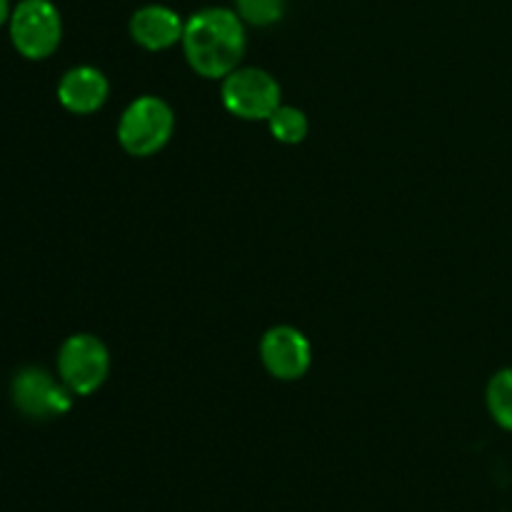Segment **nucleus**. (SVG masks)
I'll return each mask as SVG.
<instances>
[{
	"label": "nucleus",
	"instance_id": "nucleus-1",
	"mask_svg": "<svg viewBox=\"0 0 512 512\" xmlns=\"http://www.w3.org/2000/svg\"><path fill=\"white\" fill-rule=\"evenodd\" d=\"M180 43L195 73L223 80L245 55V23L230 8H203L185 20Z\"/></svg>",
	"mask_w": 512,
	"mask_h": 512
},
{
	"label": "nucleus",
	"instance_id": "nucleus-2",
	"mask_svg": "<svg viewBox=\"0 0 512 512\" xmlns=\"http://www.w3.org/2000/svg\"><path fill=\"white\" fill-rule=\"evenodd\" d=\"M175 130V115L165 100L143 95L123 110L118 123V140L125 153L148 158L168 145Z\"/></svg>",
	"mask_w": 512,
	"mask_h": 512
},
{
	"label": "nucleus",
	"instance_id": "nucleus-3",
	"mask_svg": "<svg viewBox=\"0 0 512 512\" xmlns=\"http://www.w3.org/2000/svg\"><path fill=\"white\" fill-rule=\"evenodd\" d=\"M13 48L28 60H45L63 40V18L50 0H20L8 20Z\"/></svg>",
	"mask_w": 512,
	"mask_h": 512
},
{
	"label": "nucleus",
	"instance_id": "nucleus-4",
	"mask_svg": "<svg viewBox=\"0 0 512 512\" xmlns=\"http://www.w3.org/2000/svg\"><path fill=\"white\" fill-rule=\"evenodd\" d=\"M110 373V355L95 335H70L58 353V375L73 395H90L105 383Z\"/></svg>",
	"mask_w": 512,
	"mask_h": 512
},
{
	"label": "nucleus",
	"instance_id": "nucleus-5",
	"mask_svg": "<svg viewBox=\"0 0 512 512\" xmlns=\"http://www.w3.org/2000/svg\"><path fill=\"white\" fill-rule=\"evenodd\" d=\"M10 400L15 410L30 420H53L73 408V393L68 385L35 365L15 373L10 383Z\"/></svg>",
	"mask_w": 512,
	"mask_h": 512
},
{
	"label": "nucleus",
	"instance_id": "nucleus-6",
	"mask_svg": "<svg viewBox=\"0 0 512 512\" xmlns=\"http://www.w3.org/2000/svg\"><path fill=\"white\" fill-rule=\"evenodd\" d=\"M223 105L243 120H268L280 108V85L260 68H235L223 78Z\"/></svg>",
	"mask_w": 512,
	"mask_h": 512
},
{
	"label": "nucleus",
	"instance_id": "nucleus-7",
	"mask_svg": "<svg viewBox=\"0 0 512 512\" xmlns=\"http://www.w3.org/2000/svg\"><path fill=\"white\" fill-rule=\"evenodd\" d=\"M260 358L273 378L298 380L310 370L313 348L298 328L278 325V328H270L260 340Z\"/></svg>",
	"mask_w": 512,
	"mask_h": 512
},
{
	"label": "nucleus",
	"instance_id": "nucleus-8",
	"mask_svg": "<svg viewBox=\"0 0 512 512\" xmlns=\"http://www.w3.org/2000/svg\"><path fill=\"white\" fill-rule=\"evenodd\" d=\"M185 20L168 5H143L130 18V35L145 50H168L183 40Z\"/></svg>",
	"mask_w": 512,
	"mask_h": 512
},
{
	"label": "nucleus",
	"instance_id": "nucleus-9",
	"mask_svg": "<svg viewBox=\"0 0 512 512\" xmlns=\"http://www.w3.org/2000/svg\"><path fill=\"white\" fill-rule=\"evenodd\" d=\"M108 78L93 65L70 68L58 83V100L65 110L75 115H90L108 100Z\"/></svg>",
	"mask_w": 512,
	"mask_h": 512
},
{
	"label": "nucleus",
	"instance_id": "nucleus-10",
	"mask_svg": "<svg viewBox=\"0 0 512 512\" xmlns=\"http://www.w3.org/2000/svg\"><path fill=\"white\" fill-rule=\"evenodd\" d=\"M485 403H488L495 423L512 433V368H505L493 375L488 390H485Z\"/></svg>",
	"mask_w": 512,
	"mask_h": 512
},
{
	"label": "nucleus",
	"instance_id": "nucleus-11",
	"mask_svg": "<svg viewBox=\"0 0 512 512\" xmlns=\"http://www.w3.org/2000/svg\"><path fill=\"white\" fill-rule=\"evenodd\" d=\"M268 125L273 138L285 145L303 143L305 135H308V118H305L303 110L293 108V105H280L268 118Z\"/></svg>",
	"mask_w": 512,
	"mask_h": 512
},
{
	"label": "nucleus",
	"instance_id": "nucleus-12",
	"mask_svg": "<svg viewBox=\"0 0 512 512\" xmlns=\"http://www.w3.org/2000/svg\"><path fill=\"white\" fill-rule=\"evenodd\" d=\"M235 13L243 23L268 28L285 15V0H235Z\"/></svg>",
	"mask_w": 512,
	"mask_h": 512
},
{
	"label": "nucleus",
	"instance_id": "nucleus-13",
	"mask_svg": "<svg viewBox=\"0 0 512 512\" xmlns=\"http://www.w3.org/2000/svg\"><path fill=\"white\" fill-rule=\"evenodd\" d=\"M10 13H13V5H10V0H0V28L8 23Z\"/></svg>",
	"mask_w": 512,
	"mask_h": 512
}]
</instances>
